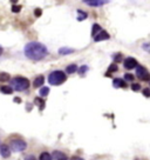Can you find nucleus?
Returning a JSON list of instances; mask_svg holds the SVG:
<instances>
[{
	"mask_svg": "<svg viewBox=\"0 0 150 160\" xmlns=\"http://www.w3.org/2000/svg\"><path fill=\"white\" fill-rule=\"evenodd\" d=\"M140 89H141L140 84H133V85H131V89H133V91H139Z\"/></svg>",
	"mask_w": 150,
	"mask_h": 160,
	"instance_id": "obj_28",
	"label": "nucleus"
},
{
	"mask_svg": "<svg viewBox=\"0 0 150 160\" xmlns=\"http://www.w3.org/2000/svg\"><path fill=\"white\" fill-rule=\"evenodd\" d=\"M142 47H143V50H145L147 52H149L150 53V42H145V44H143Z\"/></svg>",
	"mask_w": 150,
	"mask_h": 160,
	"instance_id": "obj_25",
	"label": "nucleus"
},
{
	"mask_svg": "<svg viewBox=\"0 0 150 160\" xmlns=\"http://www.w3.org/2000/svg\"><path fill=\"white\" fill-rule=\"evenodd\" d=\"M2 52H4V48H2V47H1V46H0V55L2 54Z\"/></svg>",
	"mask_w": 150,
	"mask_h": 160,
	"instance_id": "obj_34",
	"label": "nucleus"
},
{
	"mask_svg": "<svg viewBox=\"0 0 150 160\" xmlns=\"http://www.w3.org/2000/svg\"><path fill=\"white\" fill-rule=\"evenodd\" d=\"M66 73L62 71H53L49 76H48V83L53 85V86H60L66 81Z\"/></svg>",
	"mask_w": 150,
	"mask_h": 160,
	"instance_id": "obj_3",
	"label": "nucleus"
},
{
	"mask_svg": "<svg viewBox=\"0 0 150 160\" xmlns=\"http://www.w3.org/2000/svg\"><path fill=\"white\" fill-rule=\"evenodd\" d=\"M0 80H1V81H7V80H10V74H7V73H0Z\"/></svg>",
	"mask_w": 150,
	"mask_h": 160,
	"instance_id": "obj_21",
	"label": "nucleus"
},
{
	"mask_svg": "<svg viewBox=\"0 0 150 160\" xmlns=\"http://www.w3.org/2000/svg\"><path fill=\"white\" fill-rule=\"evenodd\" d=\"M113 86L115 87V89H121V87H127V84H126V81L123 80V79H121V78H116V79H114L113 80Z\"/></svg>",
	"mask_w": 150,
	"mask_h": 160,
	"instance_id": "obj_10",
	"label": "nucleus"
},
{
	"mask_svg": "<svg viewBox=\"0 0 150 160\" xmlns=\"http://www.w3.org/2000/svg\"><path fill=\"white\" fill-rule=\"evenodd\" d=\"M34 14L36 15V17L41 15V10H40V8H36V10H35V12H34Z\"/></svg>",
	"mask_w": 150,
	"mask_h": 160,
	"instance_id": "obj_31",
	"label": "nucleus"
},
{
	"mask_svg": "<svg viewBox=\"0 0 150 160\" xmlns=\"http://www.w3.org/2000/svg\"><path fill=\"white\" fill-rule=\"evenodd\" d=\"M14 102L20 104V102H21V99H20V98H18V97H15V98H14Z\"/></svg>",
	"mask_w": 150,
	"mask_h": 160,
	"instance_id": "obj_32",
	"label": "nucleus"
},
{
	"mask_svg": "<svg viewBox=\"0 0 150 160\" xmlns=\"http://www.w3.org/2000/svg\"><path fill=\"white\" fill-rule=\"evenodd\" d=\"M134 79H135V77H134L133 74H130V73H126L124 74V81L127 80V81H134Z\"/></svg>",
	"mask_w": 150,
	"mask_h": 160,
	"instance_id": "obj_22",
	"label": "nucleus"
},
{
	"mask_svg": "<svg viewBox=\"0 0 150 160\" xmlns=\"http://www.w3.org/2000/svg\"><path fill=\"white\" fill-rule=\"evenodd\" d=\"M116 71H117V65H111L109 67V70L107 71V76H110L111 72H116Z\"/></svg>",
	"mask_w": 150,
	"mask_h": 160,
	"instance_id": "obj_23",
	"label": "nucleus"
},
{
	"mask_svg": "<svg viewBox=\"0 0 150 160\" xmlns=\"http://www.w3.org/2000/svg\"><path fill=\"white\" fill-rule=\"evenodd\" d=\"M11 87L18 92H23L29 87V80L25 77H15L11 80Z\"/></svg>",
	"mask_w": 150,
	"mask_h": 160,
	"instance_id": "obj_2",
	"label": "nucleus"
},
{
	"mask_svg": "<svg viewBox=\"0 0 150 160\" xmlns=\"http://www.w3.org/2000/svg\"><path fill=\"white\" fill-rule=\"evenodd\" d=\"M70 160H85V159H82V158H80V157H73V158H72V159Z\"/></svg>",
	"mask_w": 150,
	"mask_h": 160,
	"instance_id": "obj_33",
	"label": "nucleus"
},
{
	"mask_svg": "<svg viewBox=\"0 0 150 160\" xmlns=\"http://www.w3.org/2000/svg\"><path fill=\"white\" fill-rule=\"evenodd\" d=\"M34 104H35V105H39V106H40L41 111L45 108V101L42 100L41 98H35V99H34Z\"/></svg>",
	"mask_w": 150,
	"mask_h": 160,
	"instance_id": "obj_18",
	"label": "nucleus"
},
{
	"mask_svg": "<svg viewBox=\"0 0 150 160\" xmlns=\"http://www.w3.org/2000/svg\"><path fill=\"white\" fill-rule=\"evenodd\" d=\"M107 2H108V1H102V0H86V1H85V4H87V5H89V6H92V7L103 6Z\"/></svg>",
	"mask_w": 150,
	"mask_h": 160,
	"instance_id": "obj_9",
	"label": "nucleus"
},
{
	"mask_svg": "<svg viewBox=\"0 0 150 160\" xmlns=\"http://www.w3.org/2000/svg\"><path fill=\"white\" fill-rule=\"evenodd\" d=\"M136 77L140 78L141 80H149L150 74L143 66L137 65V67H136Z\"/></svg>",
	"mask_w": 150,
	"mask_h": 160,
	"instance_id": "obj_5",
	"label": "nucleus"
},
{
	"mask_svg": "<svg viewBox=\"0 0 150 160\" xmlns=\"http://www.w3.org/2000/svg\"><path fill=\"white\" fill-rule=\"evenodd\" d=\"M23 52H25V55L31 60H34V61H38V60H42L48 53V50L47 47L41 44V42L38 41H31L28 42L25 48H23Z\"/></svg>",
	"mask_w": 150,
	"mask_h": 160,
	"instance_id": "obj_1",
	"label": "nucleus"
},
{
	"mask_svg": "<svg viewBox=\"0 0 150 160\" xmlns=\"http://www.w3.org/2000/svg\"><path fill=\"white\" fill-rule=\"evenodd\" d=\"M0 155L2 158H10V155H11V148H10L8 145H6V144L0 145Z\"/></svg>",
	"mask_w": 150,
	"mask_h": 160,
	"instance_id": "obj_7",
	"label": "nucleus"
},
{
	"mask_svg": "<svg viewBox=\"0 0 150 160\" xmlns=\"http://www.w3.org/2000/svg\"><path fill=\"white\" fill-rule=\"evenodd\" d=\"M20 10H21V7H20V6H17V5H14V6L12 7V12H14V13L20 12Z\"/></svg>",
	"mask_w": 150,
	"mask_h": 160,
	"instance_id": "obj_26",
	"label": "nucleus"
},
{
	"mask_svg": "<svg viewBox=\"0 0 150 160\" xmlns=\"http://www.w3.org/2000/svg\"><path fill=\"white\" fill-rule=\"evenodd\" d=\"M143 95L147 98H150V89H143Z\"/></svg>",
	"mask_w": 150,
	"mask_h": 160,
	"instance_id": "obj_27",
	"label": "nucleus"
},
{
	"mask_svg": "<svg viewBox=\"0 0 150 160\" xmlns=\"http://www.w3.org/2000/svg\"><path fill=\"white\" fill-rule=\"evenodd\" d=\"M0 91L4 93V94H12V92H13V89H12L11 86H7V85H4V86H1L0 87Z\"/></svg>",
	"mask_w": 150,
	"mask_h": 160,
	"instance_id": "obj_16",
	"label": "nucleus"
},
{
	"mask_svg": "<svg viewBox=\"0 0 150 160\" xmlns=\"http://www.w3.org/2000/svg\"><path fill=\"white\" fill-rule=\"evenodd\" d=\"M76 71H77V66L75 65V64L68 65L66 67V73H67V74H73V73H75Z\"/></svg>",
	"mask_w": 150,
	"mask_h": 160,
	"instance_id": "obj_15",
	"label": "nucleus"
},
{
	"mask_svg": "<svg viewBox=\"0 0 150 160\" xmlns=\"http://www.w3.org/2000/svg\"><path fill=\"white\" fill-rule=\"evenodd\" d=\"M123 64H124V67L127 68V70H133V68H135V67H137V61H136V59H134V58H127V59L123 61Z\"/></svg>",
	"mask_w": 150,
	"mask_h": 160,
	"instance_id": "obj_6",
	"label": "nucleus"
},
{
	"mask_svg": "<svg viewBox=\"0 0 150 160\" xmlns=\"http://www.w3.org/2000/svg\"><path fill=\"white\" fill-rule=\"evenodd\" d=\"M109 38H110V36H109V33H108V32H106V31H101L98 36L94 38V41H96V42L103 41V40H108Z\"/></svg>",
	"mask_w": 150,
	"mask_h": 160,
	"instance_id": "obj_8",
	"label": "nucleus"
},
{
	"mask_svg": "<svg viewBox=\"0 0 150 160\" xmlns=\"http://www.w3.org/2000/svg\"><path fill=\"white\" fill-rule=\"evenodd\" d=\"M39 160H53V158L48 152H42L39 157Z\"/></svg>",
	"mask_w": 150,
	"mask_h": 160,
	"instance_id": "obj_17",
	"label": "nucleus"
},
{
	"mask_svg": "<svg viewBox=\"0 0 150 160\" xmlns=\"http://www.w3.org/2000/svg\"><path fill=\"white\" fill-rule=\"evenodd\" d=\"M39 93H40V97H42V98H44V97H47L48 93H49V87H46V86H45V87H41Z\"/></svg>",
	"mask_w": 150,
	"mask_h": 160,
	"instance_id": "obj_20",
	"label": "nucleus"
},
{
	"mask_svg": "<svg viewBox=\"0 0 150 160\" xmlns=\"http://www.w3.org/2000/svg\"><path fill=\"white\" fill-rule=\"evenodd\" d=\"M87 71H88V66H86V65L81 66L80 68H79V73H80V74H85Z\"/></svg>",
	"mask_w": 150,
	"mask_h": 160,
	"instance_id": "obj_24",
	"label": "nucleus"
},
{
	"mask_svg": "<svg viewBox=\"0 0 150 160\" xmlns=\"http://www.w3.org/2000/svg\"><path fill=\"white\" fill-rule=\"evenodd\" d=\"M77 20L79 21H82V20H85V19H87V13L83 12V11H81V10H77Z\"/></svg>",
	"mask_w": 150,
	"mask_h": 160,
	"instance_id": "obj_19",
	"label": "nucleus"
},
{
	"mask_svg": "<svg viewBox=\"0 0 150 160\" xmlns=\"http://www.w3.org/2000/svg\"><path fill=\"white\" fill-rule=\"evenodd\" d=\"M101 31H102V30H101V26H100V25L94 24V25H93V30H92V37H93V38H95V37L98 36Z\"/></svg>",
	"mask_w": 150,
	"mask_h": 160,
	"instance_id": "obj_14",
	"label": "nucleus"
},
{
	"mask_svg": "<svg viewBox=\"0 0 150 160\" xmlns=\"http://www.w3.org/2000/svg\"><path fill=\"white\" fill-rule=\"evenodd\" d=\"M44 84H45V77L44 76H39L38 78H35L33 86H34L35 89H38V87H42Z\"/></svg>",
	"mask_w": 150,
	"mask_h": 160,
	"instance_id": "obj_12",
	"label": "nucleus"
},
{
	"mask_svg": "<svg viewBox=\"0 0 150 160\" xmlns=\"http://www.w3.org/2000/svg\"><path fill=\"white\" fill-rule=\"evenodd\" d=\"M74 53V50L69 47H61L59 48V54L60 55H68V54Z\"/></svg>",
	"mask_w": 150,
	"mask_h": 160,
	"instance_id": "obj_13",
	"label": "nucleus"
},
{
	"mask_svg": "<svg viewBox=\"0 0 150 160\" xmlns=\"http://www.w3.org/2000/svg\"><path fill=\"white\" fill-rule=\"evenodd\" d=\"M114 60H115L116 63H119V61H121V60H122L121 54H120V53H119V54H115V55H114Z\"/></svg>",
	"mask_w": 150,
	"mask_h": 160,
	"instance_id": "obj_29",
	"label": "nucleus"
},
{
	"mask_svg": "<svg viewBox=\"0 0 150 160\" xmlns=\"http://www.w3.org/2000/svg\"><path fill=\"white\" fill-rule=\"evenodd\" d=\"M10 148L13 152H23L27 148V144L23 139H13L11 141Z\"/></svg>",
	"mask_w": 150,
	"mask_h": 160,
	"instance_id": "obj_4",
	"label": "nucleus"
},
{
	"mask_svg": "<svg viewBox=\"0 0 150 160\" xmlns=\"http://www.w3.org/2000/svg\"><path fill=\"white\" fill-rule=\"evenodd\" d=\"M52 158L55 160H68L67 155L61 151H54L52 153Z\"/></svg>",
	"mask_w": 150,
	"mask_h": 160,
	"instance_id": "obj_11",
	"label": "nucleus"
},
{
	"mask_svg": "<svg viewBox=\"0 0 150 160\" xmlns=\"http://www.w3.org/2000/svg\"><path fill=\"white\" fill-rule=\"evenodd\" d=\"M23 160H38V159L35 158L34 155H32V154H31V155H27V157H25V159H23Z\"/></svg>",
	"mask_w": 150,
	"mask_h": 160,
	"instance_id": "obj_30",
	"label": "nucleus"
}]
</instances>
